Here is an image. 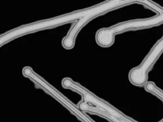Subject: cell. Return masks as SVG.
I'll use <instances>...</instances> for the list:
<instances>
[{"mask_svg": "<svg viewBox=\"0 0 163 122\" xmlns=\"http://www.w3.org/2000/svg\"><path fill=\"white\" fill-rule=\"evenodd\" d=\"M146 2L155 6L159 9L163 11V0H148Z\"/></svg>", "mask_w": 163, "mask_h": 122, "instance_id": "cell-4", "label": "cell"}, {"mask_svg": "<svg viewBox=\"0 0 163 122\" xmlns=\"http://www.w3.org/2000/svg\"><path fill=\"white\" fill-rule=\"evenodd\" d=\"M133 2L114 0V1L104 2L101 5L90 8L89 13L75 23V24L72 27L71 31L69 32L66 37L63 39L62 46L66 49L72 48L75 45V38H76L77 34L80 31V29L84 26H85L86 23L90 21V20L92 18H94V17L100 15L102 14L107 12V11L112 10V9L131 4Z\"/></svg>", "mask_w": 163, "mask_h": 122, "instance_id": "cell-2", "label": "cell"}, {"mask_svg": "<svg viewBox=\"0 0 163 122\" xmlns=\"http://www.w3.org/2000/svg\"><path fill=\"white\" fill-rule=\"evenodd\" d=\"M89 8L80 10L69 14L59 16L54 19L40 21L34 23V24H32L19 27L16 29V30L10 31L2 35L1 38H0V44L2 45L3 43L9 42L10 40H11L22 35H24V34L28 33L45 30V29L53 27L56 26L65 24V23L69 22L71 21H74L75 20H78L81 18H82V17L85 16L89 13Z\"/></svg>", "mask_w": 163, "mask_h": 122, "instance_id": "cell-1", "label": "cell"}, {"mask_svg": "<svg viewBox=\"0 0 163 122\" xmlns=\"http://www.w3.org/2000/svg\"><path fill=\"white\" fill-rule=\"evenodd\" d=\"M145 85L146 88L154 89L163 95V49L150 64L145 73Z\"/></svg>", "mask_w": 163, "mask_h": 122, "instance_id": "cell-3", "label": "cell"}]
</instances>
